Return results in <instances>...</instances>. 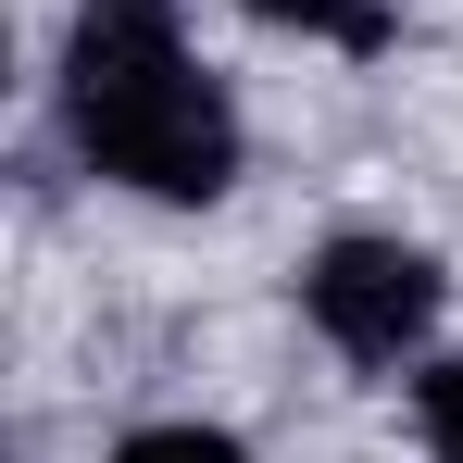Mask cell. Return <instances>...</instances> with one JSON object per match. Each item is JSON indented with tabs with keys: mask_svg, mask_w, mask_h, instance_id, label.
<instances>
[{
	"mask_svg": "<svg viewBox=\"0 0 463 463\" xmlns=\"http://www.w3.org/2000/svg\"><path fill=\"white\" fill-rule=\"evenodd\" d=\"M413 439H426V463H463V351L413 364Z\"/></svg>",
	"mask_w": 463,
	"mask_h": 463,
	"instance_id": "277c9868",
	"label": "cell"
},
{
	"mask_svg": "<svg viewBox=\"0 0 463 463\" xmlns=\"http://www.w3.org/2000/svg\"><path fill=\"white\" fill-rule=\"evenodd\" d=\"M439 301H451V276H439V250H413V238H326L301 263V326L338 351V364H364V376H401V364H426V338H439Z\"/></svg>",
	"mask_w": 463,
	"mask_h": 463,
	"instance_id": "7a4b0ae2",
	"label": "cell"
},
{
	"mask_svg": "<svg viewBox=\"0 0 463 463\" xmlns=\"http://www.w3.org/2000/svg\"><path fill=\"white\" fill-rule=\"evenodd\" d=\"M63 138L100 188H126V201H163V213H213L238 188V100L226 76L188 51V25H175V0H76V25H63Z\"/></svg>",
	"mask_w": 463,
	"mask_h": 463,
	"instance_id": "6da1fadb",
	"label": "cell"
},
{
	"mask_svg": "<svg viewBox=\"0 0 463 463\" xmlns=\"http://www.w3.org/2000/svg\"><path fill=\"white\" fill-rule=\"evenodd\" d=\"M288 38H326V51H388V0H238Z\"/></svg>",
	"mask_w": 463,
	"mask_h": 463,
	"instance_id": "3957f363",
	"label": "cell"
},
{
	"mask_svg": "<svg viewBox=\"0 0 463 463\" xmlns=\"http://www.w3.org/2000/svg\"><path fill=\"white\" fill-rule=\"evenodd\" d=\"M113 463H250V451H238L226 426H138Z\"/></svg>",
	"mask_w": 463,
	"mask_h": 463,
	"instance_id": "5b68a950",
	"label": "cell"
}]
</instances>
